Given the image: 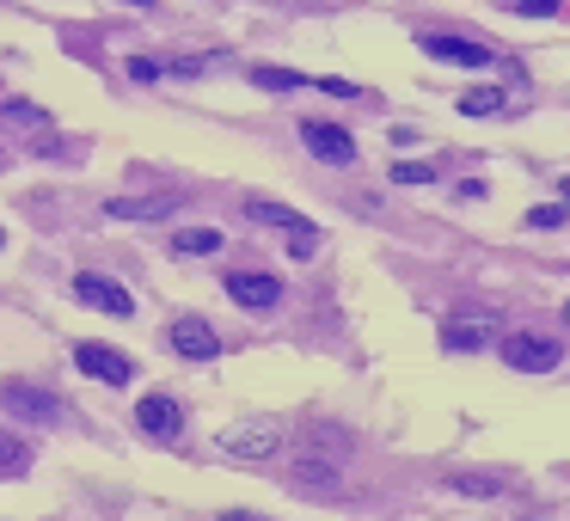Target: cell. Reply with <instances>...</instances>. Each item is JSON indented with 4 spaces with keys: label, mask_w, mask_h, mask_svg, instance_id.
Listing matches in <instances>:
<instances>
[{
    "label": "cell",
    "mask_w": 570,
    "mask_h": 521,
    "mask_svg": "<svg viewBox=\"0 0 570 521\" xmlns=\"http://www.w3.org/2000/svg\"><path fill=\"white\" fill-rule=\"evenodd\" d=\"M215 448H222L227 460H276V448H283V423L276 417H239V423H227V430L215 435Z\"/></svg>",
    "instance_id": "obj_1"
},
{
    "label": "cell",
    "mask_w": 570,
    "mask_h": 521,
    "mask_svg": "<svg viewBox=\"0 0 570 521\" xmlns=\"http://www.w3.org/2000/svg\"><path fill=\"white\" fill-rule=\"evenodd\" d=\"M497 350H503V362L515 374H546V368L564 362V344L546 337V332H503V337H497Z\"/></svg>",
    "instance_id": "obj_2"
},
{
    "label": "cell",
    "mask_w": 570,
    "mask_h": 521,
    "mask_svg": "<svg viewBox=\"0 0 570 521\" xmlns=\"http://www.w3.org/2000/svg\"><path fill=\"white\" fill-rule=\"evenodd\" d=\"M0 411H13L19 423L50 430V423L62 417V399H56L50 386H38V381H0Z\"/></svg>",
    "instance_id": "obj_3"
},
{
    "label": "cell",
    "mask_w": 570,
    "mask_h": 521,
    "mask_svg": "<svg viewBox=\"0 0 570 521\" xmlns=\"http://www.w3.org/2000/svg\"><path fill=\"white\" fill-rule=\"evenodd\" d=\"M246 215H252V222H258V227H283V234H288V246H295V258H307V252L320 246V227H313L307 215H295V209H288V203L252 197V203H246Z\"/></svg>",
    "instance_id": "obj_4"
},
{
    "label": "cell",
    "mask_w": 570,
    "mask_h": 521,
    "mask_svg": "<svg viewBox=\"0 0 570 521\" xmlns=\"http://www.w3.org/2000/svg\"><path fill=\"white\" fill-rule=\"evenodd\" d=\"M75 368L92 374V381H105V386H129V381H136V362H129L117 344H99V337H80V344H75Z\"/></svg>",
    "instance_id": "obj_5"
},
{
    "label": "cell",
    "mask_w": 570,
    "mask_h": 521,
    "mask_svg": "<svg viewBox=\"0 0 570 521\" xmlns=\"http://www.w3.org/2000/svg\"><path fill=\"white\" fill-rule=\"evenodd\" d=\"M136 423H141V435H154V442H185V430H190L185 405H178L173 393H141Z\"/></svg>",
    "instance_id": "obj_6"
},
{
    "label": "cell",
    "mask_w": 570,
    "mask_h": 521,
    "mask_svg": "<svg viewBox=\"0 0 570 521\" xmlns=\"http://www.w3.org/2000/svg\"><path fill=\"white\" fill-rule=\"evenodd\" d=\"M166 344H173L185 362H215V356H222V337H215V325L197 320V313H178V320L166 325Z\"/></svg>",
    "instance_id": "obj_7"
},
{
    "label": "cell",
    "mask_w": 570,
    "mask_h": 521,
    "mask_svg": "<svg viewBox=\"0 0 570 521\" xmlns=\"http://www.w3.org/2000/svg\"><path fill=\"white\" fill-rule=\"evenodd\" d=\"M301 141H307V154L325 160V166H356V141H350V129L325 124V117H301Z\"/></svg>",
    "instance_id": "obj_8"
},
{
    "label": "cell",
    "mask_w": 570,
    "mask_h": 521,
    "mask_svg": "<svg viewBox=\"0 0 570 521\" xmlns=\"http://www.w3.org/2000/svg\"><path fill=\"white\" fill-rule=\"evenodd\" d=\"M75 295L87 301V307L111 313V320H129V313H136V295H129V288H117L111 276H99V271H80L75 276Z\"/></svg>",
    "instance_id": "obj_9"
},
{
    "label": "cell",
    "mask_w": 570,
    "mask_h": 521,
    "mask_svg": "<svg viewBox=\"0 0 570 521\" xmlns=\"http://www.w3.org/2000/svg\"><path fill=\"white\" fill-rule=\"evenodd\" d=\"M222 288L239 301V307H252V313H264V307H276V301H283V283H276V276H264V271H222Z\"/></svg>",
    "instance_id": "obj_10"
},
{
    "label": "cell",
    "mask_w": 570,
    "mask_h": 521,
    "mask_svg": "<svg viewBox=\"0 0 570 521\" xmlns=\"http://www.w3.org/2000/svg\"><path fill=\"white\" fill-rule=\"evenodd\" d=\"M497 320H484V313H472V320H448L442 325V350L448 356H466V350H484V344H497Z\"/></svg>",
    "instance_id": "obj_11"
},
{
    "label": "cell",
    "mask_w": 570,
    "mask_h": 521,
    "mask_svg": "<svg viewBox=\"0 0 570 521\" xmlns=\"http://www.w3.org/2000/svg\"><path fill=\"white\" fill-rule=\"evenodd\" d=\"M423 50L435 56V62H460V68H491V50L472 38H448V31H430L423 38Z\"/></svg>",
    "instance_id": "obj_12"
},
{
    "label": "cell",
    "mask_w": 570,
    "mask_h": 521,
    "mask_svg": "<svg viewBox=\"0 0 570 521\" xmlns=\"http://www.w3.org/2000/svg\"><path fill=\"white\" fill-rule=\"evenodd\" d=\"M105 215H117V222H160V215H178V197L173 190H154V197H117Z\"/></svg>",
    "instance_id": "obj_13"
},
{
    "label": "cell",
    "mask_w": 570,
    "mask_h": 521,
    "mask_svg": "<svg viewBox=\"0 0 570 521\" xmlns=\"http://www.w3.org/2000/svg\"><path fill=\"white\" fill-rule=\"evenodd\" d=\"M448 484H454L460 497H503V491H515L509 472H448Z\"/></svg>",
    "instance_id": "obj_14"
},
{
    "label": "cell",
    "mask_w": 570,
    "mask_h": 521,
    "mask_svg": "<svg viewBox=\"0 0 570 521\" xmlns=\"http://www.w3.org/2000/svg\"><path fill=\"white\" fill-rule=\"evenodd\" d=\"M31 472V442L19 430H0V479H26Z\"/></svg>",
    "instance_id": "obj_15"
},
{
    "label": "cell",
    "mask_w": 570,
    "mask_h": 521,
    "mask_svg": "<svg viewBox=\"0 0 570 521\" xmlns=\"http://www.w3.org/2000/svg\"><path fill=\"white\" fill-rule=\"evenodd\" d=\"M503 105H509L503 87H472V92H460V111H466V117H491V111H503Z\"/></svg>",
    "instance_id": "obj_16"
},
{
    "label": "cell",
    "mask_w": 570,
    "mask_h": 521,
    "mask_svg": "<svg viewBox=\"0 0 570 521\" xmlns=\"http://www.w3.org/2000/svg\"><path fill=\"white\" fill-rule=\"evenodd\" d=\"M173 246L190 252V258H209V252H222V234H215V227H178Z\"/></svg>",
    "instance_id": "obj_17"
},
{
    "label": "cell",
    "mask_w": 570,
    "mask_h": 521,
    "mask_svg": "<svg viewBox=\"0 0 570 521\" xmlns=\"http://www.w3.org/2000/svg\"><path fill=\"white\" fill-rule=\"evenodd\" d=\"M252 80H258V87H271V92H295V87H313L307 75H288V68H252Z\"/></svg>",
    "instance_id": "obj_18"
},
{
    "label": "cell",
    "mask_w": 570,
    "mask_h": 521,
    "mask_svg": "<svg viewBox=\"0 0 570 521\" xmlns=\"http://www.w3.org/2000/svg\"><path fill=\"white\" fill-rule=\"evenodd\" d=\"M295 484H307V491H320V484H325V491H332V484H337V466H325V460H301V466H295Z\"/></svg>",
    "instance_id": "obj_19"
},
{
    "label": "cell",
    "mask_w": 570,
    "mask_h": 521,
    "mask_svg": "<svg viewBox=\"0 0 570 521\" xmlns=\"http://www.w3.org/2000/svg\"><path fill=\"white\" fill-rule=\"evenodd\" d=\"M0 117H13V124H31V129L50 124V111H43V105H31V99H7V105H0Z\"/></svg>",
    "instance_id": "obj_20"
},
{
    "label": "cell",
    "mask_w": 570,
    "mask_h": 521,
    "mask_svg": "<svg viewBox=\"0 0 570 521\" xmlns=\"http://www.w3.org/2000/svg\"><path fill=\"white\" fill-rule=\"evenodd\" d=\"M393 178H399V185H435V166H423V160H399V166H393Z\"/></svg>",
    "instance_id": "obj_21"
},
{
    "label": "cell",
    "mask_w": 570,
    "mask_h": 521,
    "mask_svg": "<svg viewBox=\"0 0 570 521\" xmlns=\"http://www.w3.org/2000/svg\"><path fill=\"white\" fill-rule=\"evenodd\" d=\"M509 13H528V19H552L558 13V0H503Z\"/></svg>",
    "instance_id": "obj_22"
},
{
    "label": "cell",
    "mask_w": 570,
    "mask_h": 521,
    "mask_svg": "<svg viewBox=\"0 0 570 521\" xmlns=\"http://www.w3.org/2000/svg\"><path fill=\"white\" fill-rule=\"evenodd\" d=\"M528 222H533V227H564V222H570V209H564V203H540V209H533Z\"/></svg>",
    "instance_id": "obj_23"
},
{
    "label": "cell",
    "mask_w": 570,
    "mask_h": 521,
    "mask_svg": "<svg viewBox=\"0 0 570 521\" xmlns=\"http://www.w3.org/2000/svg\"><path fill=\"white\" fill-rule=\"evenodd\" d=\"M129 80H141V87H154V80H160V62H148V56H129Z\"/></svg>",
    "instance_id": "obj_24"
},
{
    "label": "cell",
    "mask_w": 570,
    "mask_h": 521,
    "mask_svg": "<svg viewBox=\"0 0 570 521\" xmlns=\"http://www.w3.org/2000/svg\"><path fill=\"white\" fill-rule=\"evenodd\" d=\"M222 521H271V515H252V509H222Z\"/></svg>",
    "instance_id": "obj_25"
},
{
    "label": "cell",
    "mask_w": 570,
    "mask_h": 521,
    "mask_svg": "<svg viewBox=\"0 0 570 521\" xmlns=\"http://www.w3.org/2000/svg\"><path fill=\"white\" fill-rule=\"evenodd\" d=\"M124 7H154V0H124Z\"/></svg>",
    "instance_id": "obj_26"
},
{
    "label": "cell",
    "mask_w": 570,
    "mask_h": 521,
    "mask_svg": "<svg viewBox=\"0 0 570 521\" xmlns=\"http://www.w3.org/2000/svg\"><path fill=\"white\" fill-rule=\"evenodd\" d=\"M558 190H564V203H570V178H564V185H558Z\"/></svg>",
    "instance_id": "obj_27"
},
{
    "label": "cell",
    "mask_w": 570,
    "mask_h": 521,
    "mask_svg": "<svg viewBox=\"0 0 570 521\" xmlns=\"http://www.w3.org/2000/svg\"><path fill=\"white\" fill-rule=\"evenodd\" d=\"M0 246H7V234H0Z\"/></svg>",
    "instance_id": "obj_28"
},
{
    "label": "cell",
    "mask_w": 570,
    "mask_h": 521,
    "mask_svg": "<svg viewBox=\"0 0 570 521\" xmlns=\"http://www.w3.org/2000/svg\"><path fill=\"white\" fill-rule=\"evenodd\" d=\"M564 320H570V307H564Z\"/></svg>",
    "instance_id": "obj_29"
}]
</instances>
